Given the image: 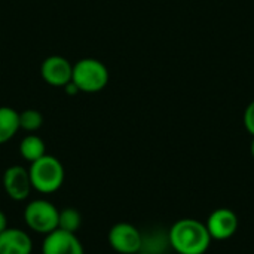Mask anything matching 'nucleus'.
<instances>
[{
    "label": "nucleus",
    "instance_id": "obj_1",
    "mask_svg": "<svg viewBox=\"0 0 254 254\" xmlns=\"http://www.w3.org/2000/svg\"><path fill=\"white\" fill-rule=\"evenodd\" d=\"M168 246L177 254H205L211 237L205 223L196 219H180L168 231Z\"/></svg>",
    "mask_w": 254,
    "mask_h": 254
},
{
    "label": "nucleus",
    "instance_id": "obj_2",
    "mask_svg": "<svg viewBox=\"0 0 254 254\" xmlns=\"http://www.w3.org/2000/svg\"><path fill=\"white\" fill-rule=\"evenodd\" d=\"M33 190L42 195H51L61 189L65 171L61 161L52 155H45L30 164L28 168Z\"/></svg>",
    "mask_w": 254,
    "mask_h": 254
},
{
    "label": "nucleus",
    "instance_id": "obj_3",
    "mask_svg": "<svg viewBox=\"0 0 254 254\" xmlns=\"http://www.w3.org/2000/svg\"><path fill=\"white\" fill-rule=\"evenodd\" d=\"M71 82L80 92H98L109 83V70L95 58H83L73 65Z\"/></svg>",
    "mask_w": 254,
    "mask_h": 254
},
{
    "label": "nucleus",
    "instance_id": "obj_4",
    "mask_svg": "<svg viewBox=\"0 0 254 254\" xmlns=\"http://www.w3.org/2000/svg\"><path fill=\"white\" fill-rule=\"evenodd\" d=\"M60 210L48 199L39 198L28 202L24 208V222L33 232L48 235L58 229Z\"/></svg>",
    "mask_w": 254,
    "mask_h": 254
},
{
    "label": "nucleus",
    "instance_id": "obj_5",
    "mask_svg": "<svg viewBox=\"0 0 254 254\" xmlns=\"http://www.w3.org/2000/svg\"><path fill=\"white\" fill-rule=\"evenodd\" d=\"M107 240L118 254H137L143 249V234L128 222L113 225L107 234Z\"/></svg>",
    "mask_w": 254,
    "mask_h": 254
},
{
    "label": "nucleus",
    "instance_id": "obj_6",
    "mask_svg": "<svg viewBox=\"0 0 254 254\" xmlns=\"http://www.w3.org/2000/svg\"><path fill=\"white\" fill-rule=\"evenodd\" d=\"M238 216L235 214V211H232L231 208H216L214 211L210 213L205 226L208 229V234L211 237V240L216 241H226L229 238H232L237 231H238Z\"/></svg>",
    "mask_w": 254,
    "mask_h": 254
},
{
    "label": "nucleus",
    "instance_id": "obj_7",
    "mask_svg": "<svg viewBox=\"0 0 254 254\" xmlns=\"http://www.w3.org/2000/svg\"><path fill=\"white\" fill-rule=\"evenodd\" d=\"M1 182H3V189H4L6 195L12 201H16V202L25 201L33 190L28 170L21 165L9 167L3 173Z\"/></svg>",
    "mask_w": 254,
    "mask_h": 254
},
{
    "label": "nucleus",
    "instance_id": "obj_8",
    "mask_svg": "<svg viewBox=\"0 0 254 254\" xmlns=\"http://www.w3.org/2000/svg\"><path fill=\"white\" fill-rule=\"evenodd\" d=\"M42 254H85V249L76 234L55 229L45 235Z\"/></svg>",
    "mask_w": 254,
    "mask_h": 254
},
{
    "label": "nucleus",
    "instance_id": "obj_9",
    "mask_svg": "<svg viewBox=\"0 0 254 254\" xmlns=\"http://www.w3.org/2000/svg\"><path fill=\"white\" fill-rule=\"evenodd\" d=\"M43 80L51 85V86H61L64 88L73 76V65L65 60L64 57L60 55H52L48 57L40 68Z\"/></svg>",
    "mask_w": 254,
    "mask_h": 254
},
{
    "label": "nucleus",
    "instance_id": "obj_10",
    "mask_svg": "<svg viewBox=\"0 0 254 254\" xmlns=\"http://www.w3.org/2000/svg\"><path fill=\"white\" fill-rule=\"evenodd\" d=\"M31 237L19 228H6L0 234V254H31Z\"/></svg>",
    "mask_w": 254,
    "mask_h": 254
},
{
    "label": "nucleus",
    "instance_id": "obj_11",
    "mask_svg": "<svg viewBox=\"0 0 254 254\" xmlns=\"http://www.w3.org/2000/svg\"><path fill=\"white\" fill-rule=\"evenodd\" d=\"M19 128V113L12 107H0V144L15 137Z\"/></svg>",
    "mask_w": 254,
    "mask_h": 254
},
{
    "label": "nucleus",
    "instance_id": "obj_12",
    "mask_svg": "<svg viewBox=\"0 0 254 254\" xmlns=\"http://www.w3.org/2000/svg\"><path fill=\"white\" fill-rule=\"evenodd\" d=\"M19 155L22 156V159H25L30 164L40 159L42 156L46 155L45 141L36 134H28L19 143Z\"/></svg>",
    "mask_w": 254,
    "mask_h": 254
},
{
    "label": "nucleus",
    "instance_id": "obj_13",
    "mask_svg": "<svg viewBox=\"0 0 254 254\" xmlns=\"http://www.w3.org/2000/svg\"><path fill=\"white\" fill-rule=\"evenodd\" d=\"M82 226V214L73 208V207H65L60 211L58 217V229L76 234Z\"/></svg>",
    "mask_w": 254,
    "mask_h": 254
},
{
    "label": "nucleus",
    "instance_id": "obj_14",
    "mask_svg": "<svg viewBox=\"0 0 254 254\" xmlns=\"http://www.w3.org/2000/svg\"><path fill=\"white\" fill-rule=\"evenodd\" d=\"M43 125V116L39 110L27 109L19 113V128L33 134Z\"/></svg>",
    "mask_w": 254,
    "mask_h": 254
},
{
    "label": "nucleus",
    "instance_id": "obj_15",
    "mask_svg": "<svg viewBox=\"0 0 254 254\" xmlns=\"http://www.w3.org/2000/svg\"><path fill=\"white\" fill-rule=\"evenodd\" d=\"M244 127L254 137V101H252L244 112Z\"/></svg>",
    "mask_w": 254,
    "mask_h": 254
},
{
    "label": "nucleus",
    "instance_id": "obj_16",
    "mask_svg": "<svg viewBox=\"0 0 254 254\" xmlns=\"http://www.w3.org/2000/svg\"><path fill=\"white\" fill-rule=\"evenodd\" d=\"M64 91H65L68 95H76V94H79V92H80V89H79V88H77V86H76V85L71 82V80H70V82H68V83L64 86Z\"/></svg>",
    "mask_w": 254,
    "mask_h": 254
},
{
    "label": "nucleus",
    "instance_id": "obj_17",
    "mask_svg": "<svg viewBox=\"0 0 254 254\" xmlns=\"http://www.w3.org/2000/svg\"><path fill=\"white\" fill-rule=\"evenodd\" d=\"M7 228V219H6V214L0 210V234Z\"/></svg>",
    "mask_w": 254,
    "mask_h": 254
},
{
    "label": "nucleus",
    "instance_id": "obj_18",
    "mask_svg": "<svg viewBox=\"0 0 254 254\" xmlns=\"http://www.w3.org/2000/svg\"><path fill=\"white\" fill-rule=\"evenodd\" d=\"M250 153H252V156H253L254 159V137L253 140H252V144H250Z\"/></svg>",
    "mask_w": 254,
    "mask_h": 254
},
{
    "label": "nucleus",
    "instance_id": "obj_19",
    "mask_svg": "<svg viewBox=\"0 0 254 254\" xmlns=\"http://www.w3.org/2000/svg\"><path fill=\"white\" fill-rule=\"evenodd\" d=\"M137 254H150V253H149V252H146V250H140Z\"/></svg>",
    "mask_w": 254,
    "mask_h": 254
}]
</instances>
